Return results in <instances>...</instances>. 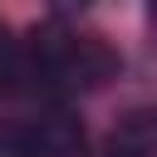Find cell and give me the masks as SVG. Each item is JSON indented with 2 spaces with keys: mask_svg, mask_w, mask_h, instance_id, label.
<instances>
[{
  "mask_svg": "<svg viewBox=\"0 0 157 157\" xmlns=\"http://www.w3.org/2000/svg\"><path fill=\"white\" fill-rule=\"evenodd\" d=\"M88 137L69 108H44L34 118L0 123V157H83Z\"/></svg>",
  "mask_w": 157,
  "mask_h": 157,
  "instance_id": "cell-2",
  "label": "cell"
},
{
  "mask_svg": "<svg viewBox=\"0 0 157 157\" xmlns=\"http://www.w3.org/2000/svg\"><path fill=\"white\" fill-rule=\"evenodd\" d=\"M25 54H29V98H78L103 88L108 78H118L123 59L108 39L98 34H78L69 20H44L25 34Z\"/></svg>",
  "mask_w": 157,
  "mask_h": 157,
  "instance_id": "cell-1",
  "label": "cell"
},
{
  "mask_svg": "<svg viewBox=\"0 0 157 157\" xmlns=\"http://www.w3.org/2000/svg\"><path fill=\"white\" fill-rule=\"evenodd\" d=\"M147 15H152V25H157V0H147Z\"/></svg>",
  "mask_w": 157,
  "mask_h": 157,
  "instance_id": "cell-6",
  "label": "cell"
},
{
  "mask_svg": "<svg viewBox=\"0 0 157 157\" xmlns=\"http://www.w3.org/2000/svg\"><path fill=\"white\" fill-rule=\"evenodd\" d=\"M0 98H29V54L25 34H10L0 25Z\"/></svg>",
  "mask_w": 157,
  "mask_h": 157,
  "instance_id": "cell-4",
  "label": "cell"
},
{
  "mask_svg": "<svg viewBox=\"0 0 157 157\" xmlns=\"http://www.w3.org/2000/svg\"><path fill=\"white\" fill-rule=\"evenodd\" d=\"M49 5H54V20H78L93 0H49Z\"/></svg>",
  "mask_w": 157,
  "mask_h": 157,
  "instance_id": "cell-5",
  "label": "cell"
},
{
  "mask_svg": "<svg viewBox=\"0 0 157 157\" xmlns=\"http://www.w3.org/2000/svg\"><path fill=\"white\" fill-rule=\"evenodd\" d=\"M103 157H157V108H132L108 132Z\"/></svg>",
  "mask_w": 157,
  "mask_h": 157,
  "instance_id": "cell-3",
  "label": "cell"
}]
</instances>
